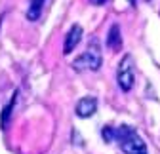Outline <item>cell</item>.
Instances as JSON below:
<instances>
[{"mask_svg":"<svg viewBox=\"0 0 160 154\" xmlns=\"http://www.w3.org/2000/svg\"><path fill=\"white\" fill-rule=\"evenodd\" d=\"M114 141L118 143L120 150L124 154H147V147L139 133L130 126L114 128Z\"/></svg>","mask_w":160,"mask_h":154,"instance_id":"6da1fadb","label":"cell"},{"mask_svg":"<svg viewBox=\"0 0 160 154\" xmlns=\"http://www.w3.org/2000/svg\"><path fill=\"white\" fill-rule=\"evenodd\" d=\"M101 63H103L101 48H99L97 38H92L90 44H88V50H86L82 55H78L76 59L72 61V67H74V70H78V72H82V70H99Z\"/></svg>","mask_w":160,"mask_h":154,"instance_id":"7a4b0ae2","label":"cell"},{"mask_svg":"<svg viewBox=\"0 0 160 154\" xmlns=\"http://www.w3.org/2000/svg\"><path fill=\"white\" fill-rule=\"evenodd\" d=\"M116 80L122 91H130L133 88L135 82V72H133V59L132 55H124V59L118 65V72H116Z\"/></svg>","mask_w":160,"mask_h":154,"instance_id":"3957f363","label":"cell"},{"mask_svg":"<svg viewBox=\"0 0 160 154\" xmlns=\"http://www.w3.org/2000/svg\"><path fill=\"white\" fill-rule=\"evenodd\" d=\"M97 110V99L95 97H82L78 103H76V116L80 118H90L92 114H95Z\"/></svg>","mask_w":160,"mask_h":154,"instance_id":"277c9868","label":"cell"},{"mask_svg":"<svg viewBox=\"0 0 160 154\" xmlns=\"http://www.w3.org/2000/svg\"><path fill=\"white\" fill-rule=\"evenodd\" d=\"M80 40H82V27H80V25H72V27L69 29L67 36H65L63 53H65V55H69V53L78 46V42H80Z\"/></svg>","mask_w":160,"mask_h":154,"instance_id":"5b68a950","label":"cell"},{"mask_svg":"<svg viewBox=\"0 0 160 154\" xmlns=\"http://www.w3.org/2000/svg\"><path fill=\"white\" fill-rule=\"evenodd\" d=\"M107 46L111 50H114V51H118L120 48H122V34H120V27L116 23L111 27V31L107 34Z\"/></svg>","mask_w":160,"mask_h":154,"instance_id":"8992f818","label":"cell"},{"mask_svg":"<svg viewBox=\"0 0 160 154\" xmlns=\"http://www.w3.org/2000/svg\"><path fill=\"white\" fill-rule=\"evenodd\" d=\"M42 6H44V0H31V6L27 12V19L29 21H36L42 13Z\"/></svg>","mask_w":160,"mask_h":154,"instance_id":"52a82bcc","label":"cell"},{"mask_svg":"<svg viewBox=\"0 0 160 154\" xmlns=\"http://www.w3.org/2000/svg\"><path fill=\"white\" fill-rule=\"evenodd\" d=\"M15 99H17V91L13 93V99L10 101V105L4 108V112H2V118H0V124H2V128H6L8 126V122H10V114H12V108H13V105H15Z\"/></svg>","mask_w":160,"mask_h":154,"instance_id":"ba28073f","label":"cell"},{"mask_svg":"<svg viewBox=\"0 0 160 154\" xmlns=\"http://www.w3.org/2000/svg\"><path fill=\"white\" fill-rule=\"evenodd\" d=\"M90 2H92V4H95V6H101V4H105V2H107V0H90Z\"/></svg>","mask_w":160,"mask_h":154,"instance_id":"9c48e42d","label":"cell"},{"mask_svg":"<svg viewBox=\"0 0 160 154\" xmlns=\"http://www.w3.org/2000/svg\"><path fill=\"white\" fill-rule=\"evenodd\" d=\"M130 2H132V4H135V0H130Z\"/></svg>","mask_w":160,"mask_h":154,"instance_id":"30bf717a","label":"cell"}]
</instances>
